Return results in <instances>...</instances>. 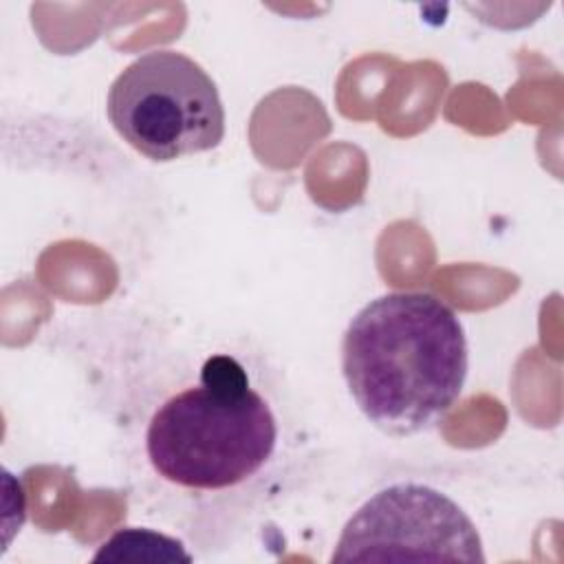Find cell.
<instances>
[{
    "label": "cell",
    "mask_w": 564,
    "mask_h": 564,
    "mask_svg": "<svg viewBox=\"0 0 564 564\" xmlns=\"http://www.w3.org/2000/svg\"><path fill=\"white\" fill-rule=\"evenodd\" d=\"M467 368L458 315L423 291H390L370 300L341 339V372L357 408L392 436L438 423L458 401Z\"/></svg>",
    "instance_id": "6da1fadb"
},
{
    "label": "cell",
    "mask_w": 564,
    "mask_h": 564,
    "mask_svg": "<svg viewBox=\"0 0 564 564\" xmlns=\"http://www.w3.org/2000/svg\"><path fill=\"white\" fill-rule=\"evenodd\" d=\"M278 421L231 357H212L200 383L152 414L145 452L154 471L194 491H220L256 476L273 456Z\"/></svg>",
    "instance_id": "7a4b0ae2"
},
{
    "label": "cell",
    "mask_w": 564,
    "mask_h": 564,
    "mask_svg": "<svg viewBox=\"0 0 564 564\" xmlns=\"http://www.w3.org/2000/svg\"><path fill=\"white\" fill-rule=\"evenodd\" d=\"M106 106L119 137L152 161L207 152L225 134L214 79L178 51L156 48L132 59L110 84Z\"/></svg>",
    "instance_id": "3957f363"
},
{
    "label": "cell",
    "mask_w": 564,
    "mask_h": 564,
    "mask_svg": "<svg viewBox=\"0 0 564 564\" xmlns=\"http://www.w3.org/2000/svg\"><path fill=\"white\" fill-rule=\"evenodd\" d=\"M330 562H485L482 540L458 502L421 482H394L344 524Z\"/></svg>",
    "instance_id": "277c9868"
},
{
    "label": "cell",
    "mask_w": 564,
    "mask_h": 564,
    "mask_svg": "<svg viewBox=\"0 0 564 564\" xmlns=\"http://www.w3.org/2000/svg\"><path fill=\"white\" fill-rule=\"evenodd\" d=\"M93 562H192V555L176 538L128 527L115 531L93 555Z\"/></svg>",
    "instance_id": "5b68a950"
}]
</instances>
